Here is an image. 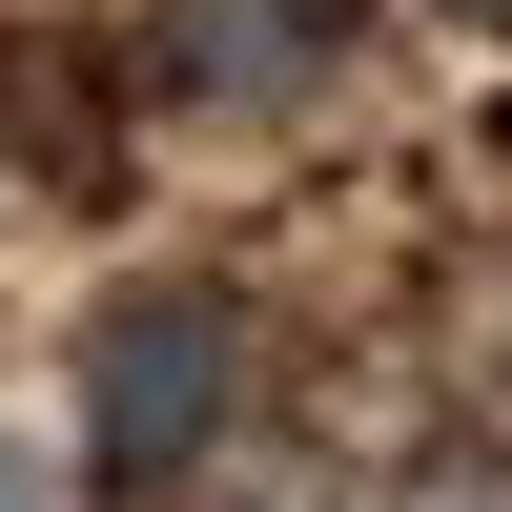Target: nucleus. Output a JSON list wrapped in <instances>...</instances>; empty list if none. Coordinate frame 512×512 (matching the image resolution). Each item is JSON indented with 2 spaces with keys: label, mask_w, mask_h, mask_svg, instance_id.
Masks as SVG:
<instances>
[{
  "label": "nucleus",
  "mask_w": 512,
  "mask_h": 512,
  "mask_svg": "<svg viewBox=\"0 0 512 512\" xmlns=\"http://www.w3.org/2000/svg\"><path fill=\"white\" fill-rule=\"evenodd\" d=\"M0 512H41V472H21V451H0Z\"/></svg>",
  "instance_id": "nucleus-3"
},
{
  "label": "nucleus",
  "mask_w": 512,
  "mask_h": 512,
  "mask_svg": "<svg viewBox=\"0 0 512 512\" xmlns=\"http://www.w3.org/2000/svg\"><path fill=\"white\" fill-rule=\"evenodd\" d=\"M472 21H512V0H472Z\"/></svg>",
  "instance_id": "nucleus-4"
},
{
  "label": "nucleus",
  "mask_w": 512,
  "mask_h": 512,
  "mask_svg": "<svg viewBox=\"0 0 512 512\" xmlns=\"http://www.w3.org/2000/svg\"><path fill=\"white\" fill-rule=\"evenodd\" d=\"M226 410H246V308L226 287H123L82 328V451H103V492H185L226 451Z\"/></svg>",
  "instance_id": "nucleus-1"
},
{
  "label": "nucleus",
  "mask_w": 512,
  "mask_h": 512,
  "mask_svg": "<svg viewBox=\"0 0 512 512\" xmlns=\"http://www.w3.org/2000/svg\"><path fill=\"white\" fill-rule=\"evenodd\" d=\"M328 21L349 0H144V82L164 103H287L328 62Z\"/></svg>",
  "instance_id": "nucleus-2"
}]
</instances>
